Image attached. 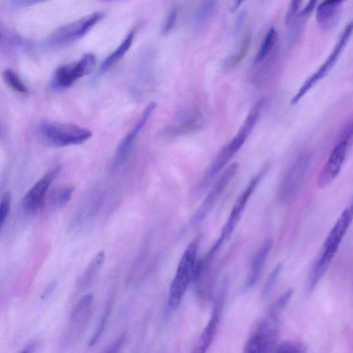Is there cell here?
<instances>
[{
    "label": "cell",
    "instance_id": "obj_13",
    "mask_svg": "<svg viewBox=\"0 0 353 353\" xmlns=\"http://www.w3.org/2000/svg\"><path fill=\"white\" fill-rule=\"evenodd\" d=\"M349 142L339 140L317 178L319 188L329 185L337 176L345 161Z\"/></svg>",
    "mask_w": 353,
    "mask_h": 353
},
{
    "label": "cell",
    "instance_id": "obj_6",
    "mask_svg": "<svg viewBox=\"0 0 353 353\" xmlns=\"http://www.w3.org/2000/svg\"><path fill=\"white\" fill-rule=\"evenodd\" d=\"M279 338L277 314L269 312L268 315L256 326L244 346L246 353H266L274 351Z\"/></svg>",
    "mask_w": 353,
    "mask_h": 353
},
{
    "label": "cell",
    "instance_id": "obj_11",
    "mask_svg": "<svg viewBox=\"0 0 353 353\" xmlns=\"http://www.w3.org/2000/svg\"><path fill=\"white\" fill-rule=\"evenodd\" d=\"M239 165L234 163L228 167L217 179L212 190L203 201L200 208L193 216L190 224L192 225L199 223L210 212L216 201L226 189L238 171Z\"/></svg>",
    "mask_w": 353,
    "mask_h": 353
},
{
    "label": "cell",
    "instance_id": "obj_22",
    "mask_svg": "<svg viewBox=\"0 0 353 353\" xmlns=\"http://www.w3.org/2000/svg\"><path fill=\"white\" fill-rule=\"evenodd\" d=\"M219 0H200L196 14L195 21L202 25L208 20L214 11Z\"/></svg>",
    "mask_w": 353,
    "mask_h": 353
},
{
    "label": "cell",
    "instance_id": "obj_4",
    "mask_svg": "<svg viewBox=\"0 0 353 353\" xmlns=\"http://www.w3.org/2000/svg\"><path fill=\"white\" fill-rule=\"evenodd\" d=\"M39 130L46 141L57 147L83 143L92 134L90 130L78 125L50 120H43Z\"/></svg>",
    "mask_w": 353,
    "mask_h": 353
},
{
    "label": "cell",
    "instance_id": "obj_36",
    "mask_svg": "<svg viewBox=\"0 0 353 353\" xmlns=\"http://www.w3.org/2000/svg\"><path fill=\"white\" fill-rule=\"evenodd\" d=\"M126 334L123 333L121 336L117 339V340L112 344V345L109 347L107 352H119L121 346L123 345L125 339Z\"/></svg>",
    "mask_w": 353,
    "mask_h": 353
},
{
    "label": "cell",
    "instance_id": "obj_23",
    "mask_svg": "<svg viewBox=\"0 0 353 353\" xmlns=\"http://www.w3.org/2000/svg\"><path fill=\"white\" fill-rule=\"evenodd\" d=\"M250 36H245L243 39L241 46L236 54L232 56L230 59L225 61L224 67L230 68L241 63L249 51L250 47Z\"/></svg>",
    "mask_w": 353,
    "mask_h": 353
},
{
    "label": "cell",
    "instance_id": "obj_3",
    "mask_svg": "<svg viewBox=\"0 0 353 353\" xmlns=\"http://www.w3.org/2000/svg\"><path fill=\"white\" fill-rule=\"evenodd\" d=\"M198 245L197 239L190 243L178 263L169 290L168 303L172 309L180 304L192 278L194 276Z\"/></svg>",
    "mask_w": 353,
    "mask_h": 353
},
{
    "label": "cell",
    "instance_id": "obj_32",
    "mask_svg": "<svg viewBox=\"0 0 353 353\" xmlns=\"http://www.w3.org/2000/svg\"><path fill=\"white\" fill-rule=\"evenodd\" d=\"M47 1L49 0H10L9 5L12 8H26Z\"/></svg>",
    "mask_w": 353,
    "mask_h": 353
},
{
    "label": "cell",
    "instance_id": "obj_2",
    "mask_svg": "<svg viewBox=\"0 0 353 353\" xmlns=\"http://www.w3.org/2000/svg\"><path fill=\"white\" fill-rule=\"evenodd\" d=\"M353 221V196L327 235L321 254L314 263L308 280V285L314 288L326 272L341 242Z\"/></svg>",
    "mask_w": 353,
    "mask_h": 353
},
{
    "label": "cell",
    "instance_id": "obj_30",
    "mask_svg": "<svg viewBox=\"0 0 353 353\" xmlns=\"http://www.w3.org/2000/svg\"><path fill=\"white\" fill-rule=\"evenodd\" d=\"M178 15V10L176 7H172L166 18L164 21L163 27H162V32L164 34L169 33L174 27Z\"/></svg>",
    "mask_w": 353,
    "mask_h": 353
},
{
    "label": "cell",
    "instance_id": "obj_1",
    "mask_svg": "<svg viewBox=\"0 0 353 353\" xmlns=\"http://www.w3.org/2000/svg\"><path fill=\"white\" fill-rule=\"evenodd\" d=\"M263 103V99L257 101L250 111L236 134L220 150L214 160L208 168L202 179H201L198 184L199 191H202L211 183L217 174L244 144L259 117Z\"/></svg>",
    "mask_w": 353,
    "mask_h": 353
},
{
    "label": "cell",
    "instance_id": "obj_38",
    "mask_svg": "<svg viewBox=\"0 0 353 353\" xmlns=\"http://www.w3.org/2000/svg\"><path fill=\"white\" fill-rule=\"evenodd\" d=\"M37 344L36 342H32L26 346L22 350L21 352H32L37 348Z\"/></svg>",
    "mask_w": 353,
    "mask_h": 353
},
{
    "label": "cell",
    "instance_id": "obj_12",
    "mask_svg": "<svg viewBox=\"0 0 353 353\" xmlns=\"http://www.w3.org/2000/svg\"><path fill=\"white\" fill-rule=\"evenodd\" d=\"M59 172V167L49 170L27 192L22 201V208L25 212L33 214L41 208L48 189Z\"/></svg>",
    "mask_w": 353,
    "mask_h": 353
},
{
    "label": "cell",
    "instance_id": "obj_25",
    "mask_svg": "<svg viewBox=\"0 0 353 353\" xmlns=\"http://www.w3.org/2000/svg\"><path fill=\"white\" fill-rule=\"evenodd\" d=\"M274 352H305V347L303 345L294 341H283L278 344Z\"/></svg>",
    "mask_w": 353,
    "mask_h": 353
},
{
    "label": "cell",
    "instance_id": "obj_9",
    "mask_svg": "<svg viewBox=\"0 0 353 353\" xmlns=\"http://www.w3.org/2000/svg\"><path fill=\"white\" fill-rule=\"evenodd\" d=\"M311 163L307 154H302L289 168L280 185L279 194L285 200H292L297 194L305 179Z\"/></svg>",
    "mask_w": 353,
    "mask_h": 353
},
{
    "label": "cell",
    "instance_id": "obj_18",
    "mask_svg": "<svg viewBox=\"0 0 353 353\" xmlns=\"http://www.w3.org/2000/svg\"><path fill=\"white\" fill-rule=\"evenodd\" d=\"M135 34L134 29L129 32L119 46L103 61L99 70L101 72H106L125 55L132 45Z\"/></svg>",
    "mask_w": 353,
    "mask_h": 353
},
{
    "label": "cell",
    "instance_id": "obj_35",
    "mask_svg": "<svg viewBox=\"0 0 353 353\" xmlns=\"http://www.w3.org/2000/svg\"><path fill=\"white\" fill-rule=\"evenodd\" d=\"M319 0H310L303 10L300 12V17L305 18L310 15L316 7Z\"/></svg>",
    "mask_w": 353,
    "mask_h": 353
},
{
    "label": "cell",
    "instance_id": "obj_21",
    "mask_svg": "<svg viewBox=\"0 0 353 353\" xmlns=\"http://www.w3.org/2000/svg\"><path fill=\"white\" fill-rule=\"evenodd\" d=\"M112 303V297L110 296L105 303L101 318L97 325L96 329L88 342L89 347L94 345L101 336L104 330V327L111 313Z\"/></svg>",
    "mask_w": 353,
    "mask_h": 353
},
{
    "label": "cell",
    "instance_id": "obj_40",
    "mask_svg": "<svg viewBox=\"0 0 353 353\" xmlns=\"http://www.w3.org/2000/svg\"><path fill=\"white\" fill-rule=\"evenodd\" d=\"M101 1H112V0H101Z\"/></svg>",
    "mask_w": 353,
    "mask_h": 353
},
{
    "label": "cell",
    "instance_id": "obj_19",
    "mask_svg": "<svg viewBox=\"0 0 353 353\" xmlns=\"http://www.w3.org/2000/svg\"><path fill=\"white\" fill-rule=\"evenodd\" d=\"M93 303V296L86 294L83 296L73 307L70 316V323L72 326L81 327L85 323L90 313Z\"/></svg>",
    "mask_w": 353,
    "mask_h": 353
},
{
    "label": "cell",
    "instance_id": "obj_29",
    "mask_svg": "<svg viewBox=\"0 0 353 353\" xmlns=\"http://www.w3.org/2000/svg\"><path fill=\"white\" fill-rule=\"evenodd\" d=\"M303 0H290L285 15V23L290 25L296 16Z\"/></svg>",
    "mask_w": 353,
    "mask_h": 353
},
{
    "label": "cell",
    "instance_id": "obj_33",
    "mask_svg": "<svg viewBox=\"0 0 353 353\" xmlns=\"http://www.w3.org/2000/svg\"><path fill=\"white\" fill-rule=\"evenodd\" d=\"M353 138V120L343 130L339 140H345L350 143Z\"/></svg>",
    "mask_w": 353,
    "mask_h": 353
},
{
    "label": "cell",
    "instance_id": "obj_7",
    "mask_svg": "<svg viewBox=\"0 0 353 353\" xmlns=\"http://www.w3.org/2000/svg\"><path fill=\"white\" fill-rule=\"evenodd\" d=\"M103 17V12H96L59 28L47 39L46 47L60 48L82 38Z\"/></svg>",
    "mask_w": 353,
    "mask_h": 353
},
{
    "label": "cell",
    "instance_id": "obj_31",
    "mask_svg": "<svg viewBox=\"0 0 353 353\" xmlns=\"http://www.w3.org/2000/svg\"><path fill=\"white\" fill-rule=\"evenodd\" d=\"M292 294V289L287 290L276 301L270 312L278 314V313L287 305Z\"/></svg>",
    "mask_w": 353,
    "mask_h": 353
},
{
    "label": "cell",
    "instance_id": "obj_34",
    "mask_svg": "<svg viewBox=\"0 0 353 353\" xmlns=\"http://www.w3.org/2000/svg\"><path fill=\"white\" fill-rule=\"evenodd\" d=\"M58 285V281L57 280L50 282L45 288L43 292L41 295V299L42 300H46L48 299L54 292Z\"/></svg>",
    "mask_w": 353,
    "mask_h": 353
},
{
    "label": "cell",
    "instance_id": "obj_24",
    "mask_svg": "<svg viewBox=\"0 0 353 353\" xmlns=\"http://www.w3.org/2000/svg\"><path fill=\"white\" fill-rule=\"evenodd\" d=\"M6 83L14 91L27 93L28 90L18 74L10 69H6L3 74Z\"/></svg>",
    "mask_w": 353,
    "mask_h": 353
},
{
    "label": "cell",
    "instance_id": "obj_14",
    "mask_svg": "<svg viewBox=\"0 0 353 353\" xmlns=\"http://www.w3.org/2000/svg\"><path fill=\"white\" fill-rule=\"evenodd\" d=\"M155 108V102H151L148 104L134 128L121 141L114 157V166L120 165L126 159L135 139L150 117Z\"/></svg>",
    "mask_w": 353,
    "mask_h": 353
},
{
    "label": "cell",
    "instance_id": "obj_8",
    "mask_svg": "<svg viewBox=\"0 0 353 353\" xmlns=\"http://www.w3.org/2000/svg\"><path fill=\"white\" fill-rule=\"evenodd\" d=\"M268 168V165H265L255 176L252 179L246 188L236 201L228 219L221 231L219 238L212 248L214 251L216 252L221 248L223 242H225L232 233L234 229L239 221L250 197L266 173Z\"/></svg>",
    "mask_w": 353,
    "mask_h": 353
},
{
    "label": "cell",
    "instance_id": "obj_16",
    "mask_svg": "<svg viewBox=\"0 0 353 353\" xmlns=\"http://www.w3.org/2000/svg\"><path fill=\"white\" fill-rule=\"evenodd\" d=\"M272 247V241L268 239L255 254L248 275L245 289L252 287L256 283Z\"/></svg>",
    "mask_w": 353,
    "mask_h": 353
},
{
    "label": "cell",
    "instance_id": "obj_26",
    "mask_svg": "<svg viewBox=\"0 0 353 353\" xmlns=\"http://www.w3.org/2000/svg\"><path fill=\"white\" fill-rule=\"evenodd\" d=\"M74 190L72 186L60 190L54 197V205L58 208L64 206L70 201Z\"/></svg>",
    "mask_w": 353,
    "mask_h": 353
},
{
    "label": "cell",
    "instance_id": "obj_17",
    "mask_svg": "<svg viewBox=\"0 0 353 353\" xmlns=\"http://www.w3.org/2000/svg\"><path fill=\"white\" fill-rule=\"evenodd\" d=\"M105 258L103 251L99 252L92 258L79 279L78 286L80 289L88 288L92 284L103 265Z\"/></svg>",
    "mask_w": 353,
    "mask_h": 353
},
{
    "label": "cell",
    "instance_id": "obj_28",
    "mask_svg": "<svg viewBox=\"0 0 353 353\" xmlns=\"http://www.w3.org/2000/svg\"><path fill=\"white\" fill-rule=\"evenodd\" d=\"M12 196L10 192H6L0 203V225L3 226L10 209Z\"/></svg>",
    "mask_w": 353,
    "mask_h": 353
},
{
    "label": "cell",
    "instance_id": "obj_37",
    "mask_svg": "<svg viewBox=\"0 0 353 353\" xmlns=\"http://www.w3.org/2000/svg\"><path fill=\"white\" fill-rule=\"evenodd\" d=\"M344 0H323L320 4L319 6L325 7L327 8H330L332 10H339L340 4Z\"/></svg>",
    "mask_w": 353,
    "mask_h": 353
},
{
    "label": "cell",
    "instance_id": "obj_10",
    "mask_svg": "<svg viewBox=\"0 0 353 353\" xmlns=\"http://www.w3.org/2000/svg\"><path fill=\"white\" fill-rule=\"evenodd\" d=\"M96 64V57L92 53L84 54L77 61L61 65L54 72L53 85L59 88L72 85L79 78L90 74Z\"/></svg>",
    "mask_w": 353,
    "mask_h": 353
},
{
    "label": "cell",
    "instance_id": "obj_15",
    "mask_svg": "<svg viewBox=\"0 0 353 353\" xmlns=\"http://www.w3.org/2000/svg\"><path fill=\"white\" fill-rule=\"evenodd\" d=\"M222 305V299L219 298L214 307L212 315L206 326L203 329L194 347H193V352H205L211 345L216 334L220 323L223 307Z\"/></svg>",
    "mask_w": 353,
    "mask_h": 353
},
{
    "label": "cell",
    "instance_id": "obj_20",
    "mask_svg": "<svg viewBox=\"0 0 353 353\" xmlns=\"http://www.w3.org/2000/svg\"><path fill=\"white\" fill-rule=\"evenodd\" d=\"M277 36L274 28H271L268 31L255 57V63L261 62L271 53L276 45Z\"/></svg>",
    "mask_w": 353,
    "mask_h": 353
},
{
    "label": "cell",
    "instance_id": "obj_5",
    "mask_svg": "<svg viewBox=\"0 0 353 353\" xmlns=\"http://www.w3.org/2000/svg\"><path fill=\"white\" fill-rule=\"evenodd\" d=\"M353 34V21L344 28L332 52L320 67L303 83L291 100L292 104L297 103L319 81L323 79L334 68L341 54Z\"/></svg>",
    "mask_w": 353,
    "mask_h": 353
},
{
    "label": "cell",
    "instance_id": "obj_39",
    "mask_svg": "<svg viewBox=\"0 0 353 353\" xmlns=\"http://www.w3.org/2000/svg\"><path fill=\"white\" fill-rule=\"evenodd\" d=\"M245 0H232L230 10L235 11Z\"/></svg>",
    "mask_w": 353,
    "mask_h": 353
},
{
    "label": "cell",
    "instance_id": "obj_27",
    "mask_svg": "<svg viewBox=\"0 0 353 353\" xmlns=\"http://www.w3.org/2000/svg\"><path fill=\"white\" fill-rule=\"evenodd\" d=\"M281 269H282V265H281V263H279L275 266V268L271 272V273L265 283V285L264 286V289L263 291V296L265 297L268 296L269 294L271 293Z\"/></svg>",
    "mask_w": 353,
    "mask_h": 353
}]
</instances>
